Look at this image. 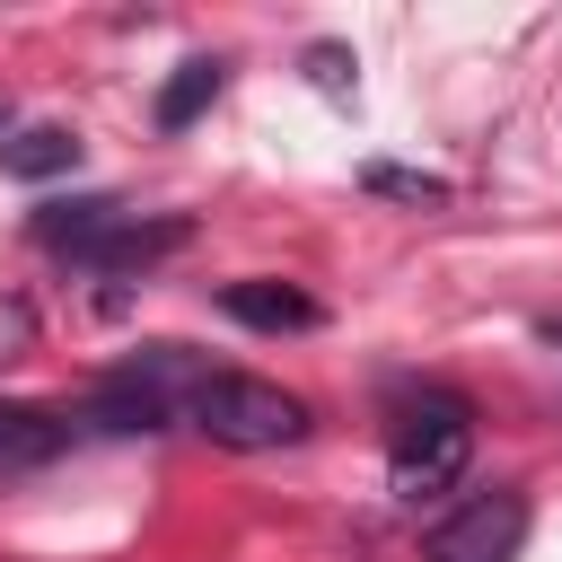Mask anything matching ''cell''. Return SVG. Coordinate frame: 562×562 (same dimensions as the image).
Segmentation results:
<instances>
[{
    "mask_svg": "<svg viewBox=\"0 0 562 562\" xmlns=\"http://www.w3.org/2000/svg\"><path fill=\"white\" fill-rule=\"evenodd\" d=\"M465 457H474V404L465 395L422 386V395L395 404V430H386V483H395V501H413V509L439 501L465 474Z\"/></svg>",
    "mask_w": 562,
    "mask_h": 562,
    "instance_id": "obj_1",
    "label": "cell"
},
{
    "mask_svg": "<svg viewBox=\"0 0 562 562\" xmlns=\"http://www.w3.org/2000/svg\"><path fill=\"white\" fill-rule=\"evenodd\" d=\"M220 316H237V325H255V334H307L325 307H316L299 281H228V290H220Z\"/></svg>",
    "mask_w": 562,
    "mask_h": 562,
    "instance_id": "obj_8",
    "label": "cell"
},
{
    "mask_svg": "<svg viewBox=\"0 0 562 562\" xmlns=\"http://www.w3.org/2000/svg\"><path fill=\"white\" fill-rule=\"evenodd\" d=\"M307 70H316V88H334V97L351 88V53H342V44H316V53H307Z\"/></svg>",
    "mask_w": 562,
    "mask_h": 562,
    "instance_id": "obj_13",
    "label": "cell"
},
{
    "mask_svg": "<svg viewBox=\"0 0 562 562\" xmlns=\"http://www.w3.org/2000/svg\"><path fill=\"white\" fill-rule=\"evenodd\" d=\"M360 184H369V193H395V202H430V211L457 193L448 176H422V167H386V158H378V167H360Z\"/></svg>",
    "mask_w": 562,
    "mask_h": 562,
    "instance_id": "obj_11",
    "label": "cell"
},
{
    "mask_svg": "<svg viewBox=\"0 0 562 562\" xmlns=\"http://www.w3.org/2000/svg\"><path fill=\"white\" fill-rule=\"evenodd\" d=\"M518 544H527V492L518 483H492V492H474V501H457L439 527H430V562H518Z\"/></svg>",
    "mask_w": 562,
    "mask_h": 562,
    "instance_id": "obj_3",
    "label": "cell"
},
{
    "mask_svg": "<svg viewBox=\"0 0 562 562\" xmlns=\"http://www.w3.org/2000/svg\"><path fill=\"white\" fill-rule=\"evenodd\" d=\"M220 88H228V61H220V53H193V61H176V79L158 88V132H184V123H193V114H202Z\"/></svg>",
    "mask_w": 562,
    "mask_h": 562,
    "instance_id": "obj_10",
    "label": "cell"
},
{
    "mask_svg": "<svg viewBox=\"0 0 562 562\" xmlns=\"http://www.w3.org/2000/svg\"><path fill=\"white\" fill-rule=\"evenodd\" d=\"M132 211L114 202V193H53V202H35V246H53V255H70V263H88L114 228H123Z\"/></svg>",
    "mask_w": 562,
    "mask_h": 562,
    "instance_id": "obj_4",
    "label": "cell"
},
{
    "mask_svg": "<svg viewBox=\"0 0 562 562\" xmlns=\"http://www.w3.org/2000/svg\"><path fill=\"white\" fill-rule=\"evenodd\" d=\"M167 422H176V413H167L149 386L114 378V369H105V378H97V395L79 404V430H97V439H158Z\"/></svg>",
    "mask_w": 562,
    "mask_h": 562,
    "instance_id": "obj_7",
    "label": "cell"
},
{
    "mask_svg": "<svg viewBox=\"0 0 562 562\" xmlns=\"http://www.w3.org/2000/svg\"><path fill=\"white\" fill-rule=\"evenodd\" d=\"M0 123H9V105H0Z\"/></svg>",
    "mask_w": 562,
    "mask_h": 562,
    "instance_id": "obj_15",
    "label": "cell"
},
{
    "mask_svg": "<svg viewBox=\"0 0 562 562\" xmlns=\"http://www.w3.org/2000/svg\"><path fill=\"white\" fill-rule=\"evenodd\" d=\"M26 342H35V307L26 299H0V360H18Z\"/></svg>",
    "mask_w": 562,
    "mask_h": 562,
    "instance_id": "obj_12",
    "label": "cell"
},
{
    "mask_svg": "<svg viewBox=\"0 0 562 562\" xmlns=\"http://www.w3.org/2000/svg\"><path fill=\"white\" fill-rule=\"evenodd\" d=\"M544 342H553V351H562V316H544Z\"/></svg>",
    "mask_w": 562,
    "mask_h": 562,
    "instance_id": "obj_14",
    "label": "cell"
},
{
    "mask_svg": "<svg viewBox=\"0 0 562 562\" xmlns=\"http://www.w3.org/2000/svg\"><path fill=\"white\" fill-rule=\"evenodd\" d=\"M176 246H193V220H184V211H167V220H140V211H132V220H123V228H114V237L88 255V272H105V281H132V272L167 263Z\"/></svg>",
    "mask_w": 562,
    "mask_h": 562,
    "instance_id": "obj_6",
    "label": "cell"
},
{
    "mask_svg": "<svg viewBox=\"0 0 562 562\" xmlns=\"http://www.w3.org/2000/svg\"><path fill=\"white\" fill-rule=\"evenodd\" d=\"M70 167H79V132L70 123H26V132L0 140V176H18V184H53Z\"/></svg>",
    "mask_w": 562,
    "mask_h": 562,
    "instance_id": "obj_9",
    "label": "cell"
},
{
    "mask_svg": "<svg viewBox=\"0 0 562 562\" xmlns=\"http://www.w3.org/2000/svg\"><path fill=\"white\" fill-rule=\"evenodd\" d=\"M70 439H79V413H53V404H18V395H0V474H35V465H53Z\"/></svg>",
    "mask_w": 562,
    "mask_h": 562,
    "instance_id": "obj_5",
    "label": "cell"
},
{
    "mask_svg": "<svg viewBox=\"0 0 562 562\" xmlns=\"http://www.w3.org/2000/svg\"><path fill=\"white\" fill-rule=\"evenodd\" d=\"M184 422L211 439V448H299L307 439V404L290 395V386H272V378H246V369H211L202 386H193V404H184Z\"/></svg>",
    "mask_w": 562,
    "mask_h": 562,
    "instance_id": "obj_2",
    "label": "cell"
}]
</instances>
